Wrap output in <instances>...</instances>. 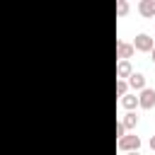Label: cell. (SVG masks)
<instances>
[{"instance_id": "obj_1", "label": "cell", "mask_w": 155, "mask_h": 155, "mask_svg": "<svg viewBox=\"0 0 155 155\" xmlns=\"http://www.w3.org/2000/svg\"><path fill=\"white\" fill-rule=\"evenodd\" d=\"M131 46H133V51L150 53V51H153V46H155V39H153L150 34H138V36H136V41H133Z\"/></svg>"}, {"instance_id": "obj_2", "label": "cell", "mask_w": 155, "mask_h": 155, "mask_svg": "<svg viewBox=\"0 0 155 155\" xmlns=\"http://www.w3.org/2000/svg\"><path fill=\"white\" fill-rule=\"evenodd\" d=\"M116 148H119L121 153H138V148H140V138H138V136H124V138H119Z\"/></svg>"}, {"instance_id": "obj_3", "label": "cell", "mask_w": 155, "mask_h": 155, "mask_svg": "<svg viewBox=\"0 0 155 155\" xmlns=\"http://www.w3.org/2000/svg\"><path fill=\"white\" fill-rule=\"evenodd\" d=\"M138 107L140 109H153L155 107V90L153 87H145L138 92Z\"/></svg>"}, {"instance_id": "obj_4", "label": "cell", "mask_w": 155, "mask_h": 155, "mask_svg": "<svg viewBox=\"0 0 155 155\" xmlns=\"http://www.w3.org/2000/svg\"><path fill=\"white\" fill-rule=\"evenodd\" d=\"M133 56V46L126 44V41H116V58L119 61H128Z\"/></svg>"}, {"instance_id": "obj_5", "label": "cell", "mask_w": 155, "mask_h": 155, "mask_svg": "<svg viewBox=\"0 0 155 155\" xmlns=\"http://www.w3.org/2000/svg\"><path fill=\"white\" fill-rule=\"evenodd\" d=\"M128 87H131L133 92L145 90V75H143V73H131V78H128Z\"/></svg>"}, {"instance_id": "obj_6", "label": "cell", "mask_w": 155, "mask_h": 155, "mask_svg": "<svg viewBox=\"0 0 155 155\" xmlns=\"http://www.w3.org/2000/svg\"><path fill=\"white\" fill-rule=\"evenodd\" d=\"M131 73H133L131 61H119L116 63V80H126V78H131Z\"/></svg>"}, {"instance_id": "obj_7", "label": "cell", "mask_w": 155, "mask_h": 155, "mask_svg": "<svg viewBox=\"0 0 155 155\" xmlns=\"http://www.w3.org/2000/svg\"><path fill=\"white\" fill-rule=\"evenodd\" d=\"M138 12L143 17H155V0H140L138 2Z\"/></svg>"}, {"instance_id": "obj_8", "label": "cell", "mask_w": 155, "mask_h": 155, "mask_svg": "<svg viewBox=\"0 0 155 155\" xmlns=\"http://www.w3.org/2000/svg\"><path fill=\"white\" fill-rule=\"evenodd\" d=\"M121 107H124L126 111H133V109L138 107V97H136V92H133V94H131V92L124 94V97H121Z\"/></svg>"}, {"instance_id": "obj_9", "label": "cell", "mask_w": 155, "mask_h": 155, "mask_svg": "<svg viewBox=\"0 0 155 155\" xmlns=\"http://www.w3.org/2000/svg\"><path fill=\"white\" fill-rule=\"evenodd\" d=\"M121 124H124L126 131H128V128H136V126H138V116H136V111H128V114L121 119Z\"/></svg>"}, {"instance_id": "obj_10", "label": "cell", "mask_w": 155, "mask_h": 155, "mask_svg": "<svg viewBox=\"0 0 155 155\" xmlns=\"http://www.w3.org/2000/svg\"><path fill=\"white\" fill-rule=\"evenodd\" d=\"M128 15V2L126 0H119L116 2V17H126Z\"/></svg>"}, {"instance_id": "obj_11", "label": "cell", "mask_w": 155, "mask_h": 155, "mask_svg": "<svg viewBox=\"0 0 155 155\" xmlns=\"http://www.w3.org/2000/svg\"><path fill=\"white\" fill-rule=\"evenodd\" d=\"M116 94H119V97L128 94V82H126V80H116Z\"/></svg>"}, {"instance_id": "obj_12", "label": "cell", "mask_w": 155, "mask_h": 155, "mask_svg": "<svg viewBox=\"0 0 155 155\" xmlns=\"http://www.w3.org/2000/svg\"><path fill=\"white\" fill-rule=\"evenodd\" d=\"M116 136H119V138H124V136H126V128H124V124H121V121L116 124Z\"/></svg>"}, {"instance_id": "obj_13", "label": "cell", "mask_w": 155, "mask_h": 155, "mask_svg": "<svg viewBox=\"0 0 155 155\" xmlns=\"http://www.w3.org/2000/svg\"><path fill=\"white\" fill-rule=\"evenodd\" d=\"M148 145H150V148H153V150H155V136H153V138H150V143H148Z\"/></svg>"}, {"instance_id": "obj_14", "label": "cell", "mask_w": 155, "mask_h": 155, "mask_svg": "<svg viewBox=\"0 0 155 155\" xmlns=\"http://www.w3.org/2000/svg\"><path fill=\"white\" fill-rule=\"evenodd\" d=\"M150 56H153V63H155V46H153V51H150Z\"/></svg>"}, {"instance_id": "obj_15", "label": "cell", "mask_w": 155, "mask_h": 155, "mask_svg": "<svg viewBox=\"0 0 155 155\" xmlns=\"http://www.w3.org/2000/svg\"><path fill=\"white\" fill-rule=\"evenodd\" d=\"M124 155H138V153H124Z\"/></svg>"}]
</instances>
